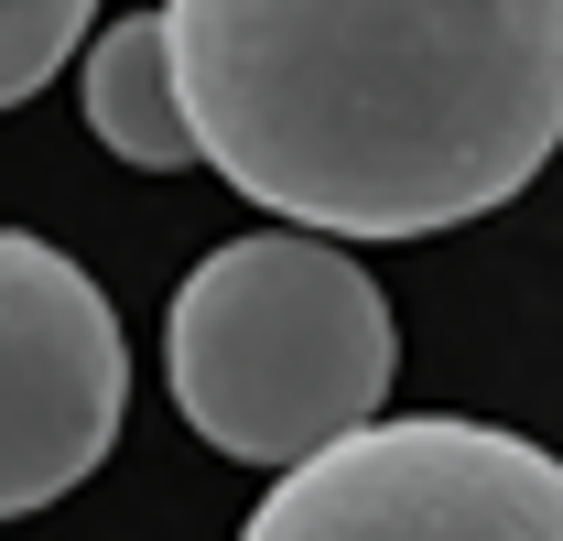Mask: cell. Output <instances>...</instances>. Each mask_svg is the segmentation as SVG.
<instances>
[{
    "label": "cell",
    "instance_id": "1",
    "mask_svg": "<svg viewBox=\"0 0 563 541\" xmlns=\"http://www.w3.org/2000/svg\"><path fill=\"white\" fill-rule=\"evenodd\" d=\"M196 163L325 239H444L563 152V0H163Z\"/></svg>",
    "mask_w": 563,
    "mask_h": 541
},
{
    "label": "cell",
    "instance_id": "2",
    "mask_svg": "<svg viewBox=\"0 0 563 541\" xmlns=\"http://www.w3.org/2000/svg\"><path fill=\"white\" fill-rule=\"evenodd\" d=\"M174 411L239 466H292L325 433H347L390 401V292L357 270V250L314 239H228L217 261L185 270L174 325H163Z\"/></svg>",
    "mask_w": 563,
    "mask_h": 541
},
{
    "label": "cell",
    "instance_id": "5",
    "mask_svg": "<svg viewBox=\"0 0 563 541\" xmlns=\"http://www.w3.org/2000/svg\"><path fill=\"white\" fill-rule=\"evenodd\" d=\"M87 131L109 141L141 174H174L196 163V131H185V98H174V55H163V11L141 22H109L98 55H87Z\"/></svg>",
    "mask_w": 563,
    "mask_h": 541
},
{
    "label": "cell",
    "instance_id": "4",
    "mask_svg": "<svg viewBox=\"0 0 563 541\" xmlns=\"http://www.w3.org/2000/svg\"><path fill=\"white\" fill-rule=\"evenodd\" d=\"M120 411H131V346L109 292L66 250L0 228V520L55 509L76 476H98Z\"/></svg>",
    "mask_w": 563,
    "mask_h": 541
},
{
    "label": "cell",
    "instance_id": "6",
    "mask_svg": "<svg viewBox=\"0 0 563 541\" xmlns=\"http://www.w3.org/2000/svg\"><path fill=\"white\" fill-rule=\"evenodd\" d=\"M98 0H0V109H22L55 66H76Z\"/></svg>",
    "mask_w": 563,
    "mask_h": 541
},
{
    "label": "cell",
    "instance_id": "3",
    "mask_svg": "<svg viewBox=\"0 0 563 541\" xmlns=\"http://www.w3.org/2000/svg\"><path fill=\"white\" fill-rule=\"evenodd\" d=\"M250 541H563V466L455 411L347 422L282 466Z\"/></svg>",
    "mask_w": 563,
    "mask_h": 541
}]
</instances>
